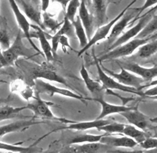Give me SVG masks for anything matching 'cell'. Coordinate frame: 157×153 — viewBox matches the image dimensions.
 <instances>
[{
  "label": "cell",
  "instance_id": "obj_46",
  "mask_svg": "<svg viewBox=\"0 0 157 153\" xmlns=\"http://www.w3.org/2000/svg\"><path fill=\"white\" fill-rule=\"evenodd\" d=\"M54 2H57V3L61 4V6L64 8V10H65L66 9L67 5H68V3L71 1V0H54Z\"/></svg>",
  "mask_w": 157,
  "mask_h": 153
},
{
  "label": "cell",
  "instance_id": "obj_32",
  "mask_svg": "<svg viewBox=\"0 0 157 153\" xmlns=\"http://www.w3.org/2000/svg\"><path fill=\"white\" fill-rule=\"evenodd\" d=\"M42 21H43V29H50L54 33L57 32V30L61 27L63 24V21L61 22H58L57 20L54 19L53 17L50 16V13H48L47 11L43 12V14L42 16Z\"/></svg>",
  "mask_w": 157,
  "mask_h": 153
},
{
  "label": "cell",
  "instance_id": "obj_12",
  "mask_svg": "<svg viewBox=\"0 0 157 153\" xmlns=\"http://www.w3.org/2000/svg\"><path fill=\"white\" fill-rule=\"evenodd\" d=\"M122 116L127 119L130 125L145 131L150 127V119L143 114L137 109V105L134 109L120 113Z\"/></svg>",
  "mask_w": 157,
  "mask_h": 153
},
{
  "label": "cell",
  "instance_id": "obj_36",
  "mask_svg": "<svg viewBox=\"0 0 157 153\" xmlns=\"http://www.w3.org/2000/svg\"><path fill=\"white\" fill-rule=\"evenodd\" d=\"M10 44V39L6 29V25L4 21H0V45L5 50L9 48Z\"/></svg>",
  "mask_w": 157,
  "mask_h": 153
},
{
  "label": "cell",
  "instance_id": "obj_5",
  "mask_svg": "<svg viewBox=\"0 0 157 153\" xmlns=\"http://www.w3.org/2000/svg\"><path fill=\"white\" fill-rule=\"evenodd\" d=\"M94 63L97 67L98 70V77H99V80L101 82V85L103 88L109 90H120L125 93H129V94H132L137 95L139 97H143V91L138 90L133 87H129L126 86L124 85H122L121 83L118 82L116 79L109 75L107 73L105 72L103 69L101 68L100 65V63L98 62L97 60V57H94Z\"/></svg>",
  "mask_w": 157,
  "mask_h": 153
},
{
  "label": "cell",
  "instance_id": "obj_8",
  "mask_svg": "<svg viewBox=\"0 0 157 153\" xmlns=\"http://www.w3.org/2000/svg\"><path fill=\"white\" fill-rule=\"evenodd\" d=\"M136 1H137V0H133L132 2H130V3L127 6V7L124 8V9H123V10H122L121 12H120V13H119V14H118L117 16L114 18V19L112 20L110 22H109V23L106 24V25H105L99 26V28H98V29H97L96 32H94V34L92 36V37L90 38V39L89 41H88L87 45H86V46H85L84 48L80 49V50L78 51V57H79V56L82 55V54H83V53H85V52H86L88 49H90V47H92L93 46H94V45L96 44V43H98V42H100V41H101V40L105 39L106 38L108 37V36L109 35V32H110L111 29H112L113 26L114 25V24L116 23L118 20L120 19V18L121 17L123 16V15L126 12H127V10H128L129 8H130V6H132L133 4L136 2Z\"/></svg>",
  "mask_w": 157,
  "mask_h": 153
},
{
  "label": "cell",
  "instance_id": "obj_42",
  "mask_svg": "<svg viewBox=\"0 0 157 153\" xmlns=\"http://www.w3.org/2000/svg\"><path fill=\"white\" fill-rule=\"evenodd\" d=\"M57 145H54V142H53L52 144H50L48 149L46 150L45 151H42L40 153H58L60 148H57Z\"/></svg>",
  "mask_w": 157,
  "mask_h": 153
},
{
  "label": "cell",
  "instance_id": "obj_23",
  "mask_svg": "<svg viewBox=\"0 0 157 153\" xmlns=\"http://www.w3.org/2000/svg\"><path fill=\"white\" fill-rule=\"evenodd\" d=\"M108 1L109 0H92L94 13L98 26H101L108 18Z\"/></svg>",
  "mask_w": 157,
  "mask_h": 153
},
{
  "label": "cell",
  "instance_id": "obj_7",
  "mask_svg": "<svg viewBox=\"0 0 157 153\" xmlns=\"http://www.w3.org/2000/svg\"><path fill=\"white\" fill-rule=\"evenodd\" d=\"M100 65L102 69L105 71V72L107 73L108 75H110L112 78L116 79L118 82L121 83L122 85L129 86V87L135 88V89L141 91H143V90H144V85H145L144 83H145V81L143 78H140L139 76H137V75H134L133 73L127 71V70L120 67V68L121 71H120V72L116 73L108 69L105 67H104L101 63Z\"/></svg>",
  "mask_w": 157,
  "mask_h": 153
},
{
  "label": "cell",
  "instance_id": "obj_41",
  "mask_svg": "<svg viewBox=\"0 0 157 153\" xmlns=\"http://www.w3.org/2000/svg\"><path fill=\"white\" fill-rule=\"evenodd\" d=\"M43 151L41 148H39V147H37V146H35V148L32 150H29V151H6V152H3L2 151H0V153H40L41 151Z\"/></svg>",
  "mask_w": 157,
  "mask_h": 153
},
{
  "label": "cell",
  "instance_id": "obj_24",
  "mask_svg": "<svg viewBox=\"0 0 157 153\" xmlns=\"http://www.w3.org/2000/svg\"><path fill=\"white\" fill-rule=\"evenodd\" d=\"M107 134H98V135H94V134H75L72 137H68L66 140L65 145H73V144H83V143H93V142H99L102 137Z\"/></svg>",
  "mask_w": 157,
  "mask_h": 153
},
{
  "label": "cell",
  "instance_id": "obj_4",
  "mask_svg": "<svg viewBox=\"0 0 157 153\" xmlns=\"http://www.w3.org/2000/svg\"><path fill=\"white\" fill-rule=\"evenodd\" d=\"M155 13H156V7L155 6L152 10L148 11V12H147L146 13H145L142 16H140L139 17L137 18L138 22L134 25V27H132L131 29L127 30V32H124L123 35H121L113 44L110 45L109 47H107V51H109V50H112L113 48H116L117 46H120V45L123 44V43H127V42L130 41L131 39H134L137 36V34L141 32V29L144 28V26L150 20L152 19V17H153V15L155 14Z\"/></svg>",
  "mask_w": 157,
  "mask_h": 153
},
{
  "label": "cell",
  "instance_id": "obj_29",
  "mask_svg": "<svg viewBox=\"0 0 157 153\" xmlns=\"http://www.w3.org/2000/svg\"><path fill=\"white\" fill-rule=\"evenodd\" d=\"M25 109H26V106L15 108L6 105H0V121L17 117Z\"/></svg>",
  "mask_w": 157,
  "mask_h": 153
},
{
  "label": "cell",
  "instance_id": "obj_16",
  "mask_svg": "<svg viewBox=\"0 0 157 153\" xmlns=\"http://www.w3.org/2000/svg\"><path fill=\"white\" fill-rule=\"evenodd\" d=\"M61 36H66L70 38H75V36L73 25L66 17H64V21H63L61 27L51 37L52 52H53V55H54V57H57V48L59 46V37Z\"/></svg>",
  "mask_w": 157,
  "mask_h": 153
},
{
  "label": "cell",
  "instance_id": "obj_6",
  "mask_svg": "<svg viewBox=\"0 0 157 153\" xmlns=\"http://www.w3.org/2000/svg\"><path fill=\"white\" fill-rule=\"evenodd\" d=\"M22 39L23 36L19 32L9 48L2 51V56L6 66L13 64L20 57H29L32 56V50L24 45Z\"/></svg>",
  "mask_w": 157,
  "mask_h": 153
},
{
  "label": "cell",
  "instance_id": "obj_17",
  "mask_svg": "<svg viewBox=\"0 0 157 153\" xmlns=\"http://www.w3.org/2000/svg\"><path fill=\"white\" fill-rule=\"evenodd\" d=\"M134 19L133 14L130 13L126 12L114 24L112 29H111L109 35L108 36V43L109 46L113 44L118 38L120 37L124 31V29L130 25V21ZM108 46V47H109Z\"/></svg>",
  "mask_w": 157,
  "mask_h": 153
},
{
  "label": "cell",
  "instance_id": "obj_30",
  "mask_svg": "<svg viewBox=\"0 0 157 153\" xmlns=\"http://www.w3.org/2000/svg\"><path fill=\"white\" fill-rule=\"evenodd\" d=\"M157 30V15L156 13L153 15L152 19L144 26L141 32L137 34L134 39H145L150 37L152 35L156 33Z\"/></svg>",
  "mask_w": 157,
  "mask_h": 153
},
{
  "label": "cell",
  "instance_id": "obj_40",
  "mask_svg": "<svg viewBox=\"0 0 157 153\" xmlns=\"http://www.w3.org/2000/svg\"><path fill=\"white\" fill-rule=\"evenodd\" d=\"M143 97H154L156 98V86H154L153 88L148 89L147 90H143Z\"/></svg>",
  "mask_w": 157,
  "mask_h": 153
},
{
  "label": "cell",
  "instance_id": "obj_45",
  "mask_svg": "<svg viewBox=\"0 0 157 153\" xmlns=\"http://www.w3.org/2000/svg\"><path fill=\"white\" fill-rule=\"evenodd\" d=\"M114 153H145L142 150H133V151H123V150H116Z\"/></svg>",
  "mask_w": 157,
  "mask_h": 153
},
{
  "label": "cell",
  "instance_id": "obj_44",
  "mask_svg": "<svg viewBox=\"0 0 157 153\" xmlns=\"http://www.w3.org/2000/svg\"><path fill=\"white\" fill-rule=\"evenodd\" d=\"M41 2V10L43 12H46L50 6V0H40Z\"/></svg>",
  "mask_w": 157,
  "mask_h": 153
},
{
  "label": "cell",
  "instance_id": "obj_2",
  "mask_svg": "<svg viewBox=\"0 0 157 153\" xmlns=\"http://www.w3.org/2000/svg\"><path fill=\"white\" fill-rule=\"evenodd\" d=\"M34 88L35 90L37 93L40 94H45L49 95L50 97H54L55 94L61 95L63 97H67V98H73V99L78 100L82 102H85L86 101H93L92 98H85L80 94H78L71 89H64V88L57 87L56 86L52 85L49 82H46L44 79H36L34 80Z\"/></svg>",
  "mask_w": 157,
  "mask_h": 153
},
{
  "label": "cell",
  "instance_id": "obj_11",
  "mask_svg": "<svg viewBox=\"0 0 157 153\" xmlns=\"http://www.w3.org/2000/svg\"><path fill=\"white\" fill-rule=\"evenodd\" d=\"M39 78L64 84V86H66L67 87L70 88L66 79L64 77L58 75L52 68V67H50V65H47V64H43L42 65L39 66L32 72V79H33V81L36 80V79H39Z\"/></svg>",
  "mask_w": 157,
  "mask_h": 153
},
{
  "label": "cell",
  "instance_id": "obj_34",
  "mask_svg": "<svg viewBox=\"0 0 157 153\" xmlns=\"http://www.w3.org/2000/svg\"><path fill=\"white\" fill-rule=\"evenodd\" d=\"M124 126H125V124H123V123H116V122H111L110 123H108V124L101 126V127H100L98 130H100V131L105 132V134H120L123 133Z\"/></svg>",
  "mask_w": 157,
  "mask_h": 153
},
{
  "label": "cell",
  "instance_id": "obj_19",
  "mask_svg": "<svg viewBox=\"0 0 157 153\" xmlns=\"http://www.w3.org/2000/svg\"><path fill=\"white\" fill-rule=\"evenodd\" d=\"M94 101L98 102L101 106V112L100 115L98 116L97 119H101L105 118L106 116H109L113 114H120L122 112H127V111L131 110L134 109L137 106H126V105H117L110 104L109 102L105 101L104 98H99V99L94 100Z\"/></svg>",
  "mask_w": 157,
  "mask_h": 153
},
{
  "label": "cell",
  "instance_id": "obj_33",
  "mask_svg": "<svg viewBox=\"0 0 157 153\" xmlns=\"http://www.w3.org/2000/svg\"><path fill=\"white\" fill-rule=\"evenodd\" d=\"M43 138V137H42ZM42 138L39 139V141H36L34 144L30 146H27V147H24V146L21 145V144H7V143L1 142L0 141V151H25L32 150L35 148L36 144H37L38 141H39Z\"/></svg>",
  "mask_w": 157,
  "mask_h": 153
},
{
  "label": "cell",
  "instance_id": "obj_3",
  "mask_svg": "<svg viewBox=\"0 0 157 153\" xmlns=\"http://www.w3.org/2000/svg\"><path fill=\"white\" fill-rule=\"evenodd\" d=\"M32 99H33V101H29L25 106H26V109H29V110L33 112L35 117L56 120V121L62 122V123H68V124L74 123V121H71V120L64 119V118L57 117L50 109V105H52L53 104L49 103V102L42 99L39 96V93H37L36 91V94L34 95Z\"/></svg>",
  "mask_w": 157,
  "mask_h": 153
},
{
  "label": "cell",
  "instance_id": "obj_48",
  "mask_svg": "<svg viewBox=\"0 0 157 153\" xmlns=\"http://www.w3.org/2000/svg\"><path fill=\"white\" fill-rule=\"evenodd\" d=\"M10 101V97L7 98H0V105H4Z\"/></svg>",
  "mask_w": 157,
  "mask_h": 153
},
{
  "label": "cell",
  "instance_id": "obj_20",
  "mask_svg": "<svg viewBox=\"0 0 157 153\" xmlns=\"http://www.w3.org/2000/svg\"><path fill=\"white\" fill-rule=\"evenodd\" d=\"M44 122L42 121H35L34 118L32 119H28V120H19V121L10 123L9 124L0 126V137L6 134L13 133L17 131H22L26 129H29L30 126H34V125L40 124L43 123Z\"/></svg>",
  "mask_w": 157,
  "mask_h": 153
},
{
  "label": "cell",
  "instance_id": "obj_10",
  "mask_svg": "<svg viewBox=\"0 0 157 153\" xmlns=\"http://www.w3.org/2000/svg\"><path fill=\"white\" fill-rule=\"evenodd\" d=\"M118 64L120 67L133 73L134 75L139 76L145 81L152 80L153 78H156V64H154L152 67H150V68H145V67H143V66L134 62H122L118 63Z\"/></svg>",
  "mask_w": 157,
  "mask_h": 153
},
{
  "label": "cell",
  "instance_id": "obj_9",
  "mask_svg": "<svg viewBox=\"0 0 157 153\" xmlns=\"http://www.w3.org/2000/svg\"><path fill=\"white\" fill-rule=\"evenodd\" d=\"M9 3L10 6L11 10H12L13 14H14L16 21L17 22V25L21 30L23 32L24 36L29 40V43L32 46L33 49L36 50V51L39 52V50L37 48V46L35 45L33 43L32 39H31L30 36V32H31V24L29 23V21L27 20L26 17L24 15L23 13L21 12V9H20L19 6L17 3L16 0H9Z\"/></svg>",
  "mask_w": 157,
  "mask_h": 153
},
{
  "label": "cell",
  "instance_id": "obj_13",
  "mask_svg": "<svg viewBox=\"0 0 157 153\" xmlns=\"http://www.w3.org/2000/svg\"><path fill=\"white\" fill-rule=\"evenodd\" d=\"M31 28L34 30L32 32H30L31 39H32V38H37L39 39L43 54H44L45 57L48 62L54 61L55 57L53 55L51 45L50 44L48 39H47L46 32H44L43 29L36 25H31Z\"/></svg>",
  "mask_w": 157,
  "mask_h": 153
},
{
  "label": "cell",
  "instance_id": "obj_26",
  "mask_svg": "<svg viewBox=\"0 0 157 153\" xmlns=\"http://www.w3.org/2000/svg\"><path fill=\"white\" fill-rule=\"evenodd\" d=\"M122 134L134 140L137 143V144L144 141L146 137H149L148 135H147L145 131L140 130L130 124H125Z\"/></svg>",
  "mask_w": 157,
  "mask_h": 153
},
{
  "label": "cell",
  "instance_id": "obj_39",
  "mask_svg": "<svg viewBox=\"0 0 157 153\" xmlns=\"http://www.w3.org/2000/svg\"><path fill=\"white\" fill-rule=\"evenodd\" d=\"M61 45L62 46L63 50H64V52H66V48L68 47H71L69 44V42H68V37L66 36H61L59 37V46Z\"/></svg>",
  "mask_w": 157,
  "mask_h": 153
},
{
  "label": "cell",
  "instance_id": "obj_37",
  "mask_svg": "<svg viewBox=\"0 0 157 153\" xmlns=\"http://www.w3.org/2000/svg\"><path fill=\"white\" fill-rule=\"evenodd\" d=\"M140 146L143 149L145 150H152L155 149L157 147V138L156 137H148L144 140V141H141V143H139Z\"/></svg>",
  "mask_w": 157,
  "mask_h": 153
},
{
  "label": "cell",
  "instance_id": "obj_38",
  "mask_svg": "<svg viewBox=\"0 0 157 153\" xmlns=\"http://www.w3.org/2000/svg\"><path fill=\"white\" fill-rule=\"evenodd\" d=\"M156 2H157V0H145V3L143 4L142 6H141V7L140 8V10H139V11H138V13H137V15H136L135 17H134V19H133L132 21H130V25H131V24L134 23V22L135 21H137V18L139 17L140 15H141V13H142L145 10L148 9V8H149V7H152V6H155V5H156Z\"/></svg>",
  "mask_w": 157,
  "mask_h": 153
},
{
  "label": "cell",
  "instance_id": "obj_1",
  "mask_svg": "<svg viewBox=\"0 0 157 153\" xmlns=\"http://www.w3.org/2000/svg\"><path fill=\"white\" fill-rule=\"evenodd\" d=\"M154 39H156V33L151 36L150 37L145 38V39H133L130 41L127 42V43L117 46L116 48L109 50V51H107V53H105L101 57H98L97 60L98 61V62L101 63L102 61H109V60H114V59L127 57V56H130L134 54L140 46Z\"/></svg>",
  "mask_w": 157,
  "mask_h": 153
},
{
  "label": "cell",
  "instance_id": "obj_15",
  "mask_svg": "<svg viewBox=\"0 0 157 153\" xmlns=\"http://www.w3.org/2000/svg\"><path fill=\"white\" fill-rule=\"evenodd\" d=\"M111 120L109 119H95V120H92V121H86V122H79V123H76L74 122L72 123H69L68 126H65L64 127H61L60 129H56V130L51 131L53 132L57 131V130H75V131H84V130H90V129H99L101 126H105V125L108 124V123H111Z\"/></svg>",
  "mask_w": 157,
  "mask_h": 153
},
{
  "label": "cell",
  "instance_id": "obj_49",
  "mask_svg": "<svg viewBox=\"0 0 157 153\" xmlns=\"http://www.w3.org/2000/svg\"><path fill=\"white\" fill-rule=\"evenodd\" d=\"M40 0H30V2H32V3L34 4L35 6H38L39 5V2Z\"/></svg>",
  "mask_w": 157,
  "mask_h": 153
},
{
  "label": "cell",
  "instance_id": "obj_21",
  "mask_svg": "<svg viewBox=\"0 0 157 153\" xmlns=\"http://www.w3.org/2000/svg\"><path fill=\"white\" fill-rule=\"evenodd\" d=\"M78 16L80 19L81 23H82L84 29L86 31L88 41H89L90 38L92 37V36H93L94 20L90 13L89 10H88L85 0H81L80 1V5H79V7H78Z\"/></svg>",
  "mask_w": 157,
  "mask_h": 153
},
{
  "label": "cell",
  "instance_id": "obj_27",
  "mask_svg": "<svg viewBox=\"0 0 157 153\" xmlns=\"http://www.w3.org/2000/svg\"><path fill=\"white\" fill-rule=\"evenodd\" d=\"M157 51V40L154 39L148 43L141 46L137 50L136 55L142 59H146L152 57Z\"/></svg>",
  "mask_w": 157,
  "mask_h": 153
},
{
  "label": "cell",
  "instance_id": "obj_47",
  "mask_svg": "<svg viewBox=\"0 0 157 153\" xmlns=\"http://www.w3.org/2000/svg\"><path fill=\"white\" fill-rule=\"evenodd\" d=\"M0 64H1V66H2V67H4V66H6V65L5 61H4L3 56H2V51L1 50V48H0Z\"/></svg>",
  "mask_w": 157,
  "mask_h": 153
},
{
  "label": "cell",
  "instance_id": "obj_43",
  "mask_svg": "<svg viewBox=\"0 0 157 153\" xmlns=\"http://www.w3.org/2000/svg\"><path fill=\"white\" fill-rule=\"evenodd\" d=\"M58 153H74V150L71 145H64L59 149Z\"/></svg>",
  "mask_w": 157,
  "mask_h": 153
},
{
  "label": "cell",
  "instance_id": "obj_35",
  "mask_svg": "<svg viewBox=\"0 0 157 153\" xmlns=\"http://www.w3.org/2000/svg\"><path fill=\"white\" fill-rule=\"evenodd\" d=\"M79 5H80L79 0H71L67 5L64 17H66L71 22H73L75 21L76 12L78 10Z\"/></svg>",
  "mask_w": 157,
  "mask_h": 153
},
{
  "label": "cell",
  "instance_id": "obj_31",
  "mask_svg": "<svg viewBox=\"0 0 157 153\" xmlns=\"http://www.w3.org/2000/svg\"><path fill=\"white\" fill-rule=\"evenodd\" d=\"M71 146L74 153H97L105 145L100 142H93L73 144Z\"/></svg>",
  "mask_w": 157,
  "mask_h": 153
},
{
  "label": "cell",
  "instance_id": "obj_25",
  "mask_svg": "<svg viewBox=\"0 0 157 153\" xmlns=\"http://www.w3.org/2000/svg\"><path fill=\"white\" fill-rule=\"evenodd\" d=\"M10 89L13 93L17 94L27 101H29V100L32 99L34 97L33 89L28 85H25L21 80L13 81L10 84Z\"/></svg>",
  "mask_w": 157,
  "mask_h": 153
},
{
  "label": "cell",
  "instance_id": "obj_14",
  "mask_svg": "<svg viewBox=\"0 0 157 153\" xmlns=\"http://www.w3.org/2000/svg\"><path fill=\"white\" fill-rule=\"evenodd\" d=\"M80 75L82 77V80L85 82V85H86L87 90L90 91L91 95L93 96V98H92L93 101L99 99V98H104L103 96L104 93H105V89L100 82L91 78L87 70L83 64L81 67Z\"/></svg>",
  "mask_w": 157,
  "mask_h": 153
},
{
  "label": "cell",
  "instance_id": "obj_22",
  "mask_svg": "<svg viewBox=\"0 0 157 153\" xmlns=\"http://www.w3.org/2000/svg\"><path fill=\"white\" fill-rule=\"evenodd\" d=\"M17 3H19L23 10L24 15H26L30 21L34 22L36 25L43 29V21H42L41 13L39 10L36 9L30 2L25 0H16ZM44 30V29H43Z\"/></svg>",
  "mask_w": 157,
  "mask_h": 153
},
{
  "label": "cell",
  "instance_id": "obj_28",
  "mask_svg": "<svg viewBox=\"0 0 157 153\" xmlns=\"http://www.w3.org/2000/svg\"><path fill=\"white\" fill-rule=\"evenodd\" d=\"M74 28V32H75V36H76L77 39L79 43V46L80 48H84L85 46L87 45L88 43V38L86 36V31L84 29L83 26H82L81 21L78 17V16L76 17L73 22H71Z\"/></svg>",
  "mask_w": 157,
  "mask_h": 153
},
{
  "label": "cell",
  "instance_id": "obj_18",
  "mask_svg": "<svg viewBox=\"0 0 157 153\" xmlns=\"http://www.w3.org/2000/svg\"><path fill=\"white\" fill-rule=\"evenodd\" d=\"M100 143L104 145L111 146V147H116V148H133L137 145V143L134 140L127 137H116L113 134H105L101 139Z\"/></svg>",
  "mask_w": 157,
  "mask_h": 153
}]
</instances>
